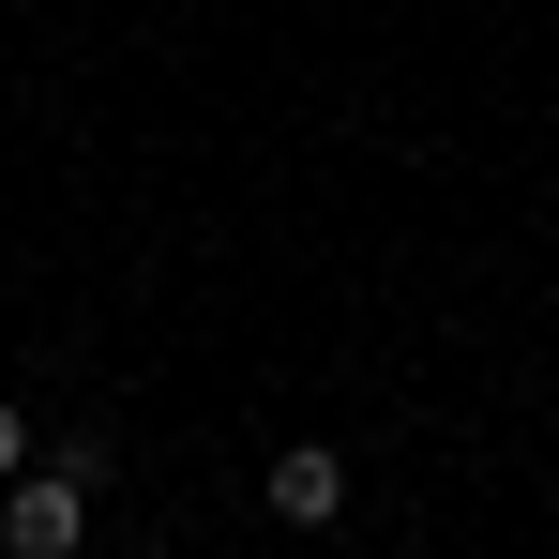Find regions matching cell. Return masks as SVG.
Segmentation results:
<instances>
[{
  "label": "cell",
  "mask_w": 559,
  "mask_h": 559,
  "mask_svg": "<svg viewBox=\"0 0 559 559\" xmlns=\"http://www.w3.org/2000/svg\"><path fill=\"white\" fill-rule=\"evenodd\" d=\"M273 514L287 530H333L348 514V454H273Z\"/></svg>",
  "instance_id": "cell-2"
},
{
  "label": "cell",
  "mask_w": 559,
  "mask_h": 559,
  "mask_svg": "<svg viewBox=\"0 0 559 559\" xmlns=\"http://www.w3.org/2000/svg\"><path fill=\"white\" fill-rule=\"evenodd\" d=\"M0 545H15V559H76V545H92V468H76V454L15 468V484H0Z\"/></svg>",
  "instance_id": "cell-1"
},
{
  "label": "cell",
  "mask_w": 559,
  "mask_h": 559,
  "mask_svg": "<svg viewBox=\"0 0 559 559\" xmlns=\"http://www.w3.org/2000/svg\"><path fill=\"white\" fill-rule=\"evenodd\" d=\"M15 468H31V424H15V408H0V484H15Z\"/></svg>",
  "instance_id": "cell-3"
}]
</instances>
